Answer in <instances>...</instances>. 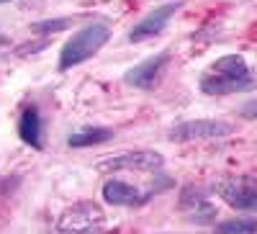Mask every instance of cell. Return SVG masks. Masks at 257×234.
I'll list each match as a JSON object with an SVG mask.
<instances>
[{
    "label": "cell",
    "mask_w": 257,
    "mask_h": 234,
    "mask_svg": "<svg viewBox=\"0 0 257 234\" xmlns=\"http://www.w3.org/2000/svg\"><path fill=\"white\" fill-rule=\"evenodd\" d=\"M41 134H44L41 113H39L36 105H29V108H24V113H21V119H18V137L29 147H34V150H41Z\"/></svg>",
    "instance_id": "10"
},
{
    "label": "cell",
    "mask_w": 257,
    "mask_h": 234,
    "mask_svg": "<svg viewBox=\"0 0 257 234\" xmlns=\"http://www.w3.org/2000/svg\"><path fill=\"white\" fill-rule=\"evenodd\" d=\"M167 65H170V52L165 49V52H160V54H155V57H149V59L139 62L137 67H132V70L123 75V80L132 85V88L152 90L155 85L162 80V72H165Z\"/></svg>",
    "instance_id": "7"
},
{
    "label": "cell",
    "mask_w": 257,
    "mask_h": 234,
    "mask_svg": "<svg viewBox=\"0 0 257 234\" xmlns=\"http://www.w3.org/2000/svg\"><path fill=\"white\" fill-rule=\"evenodd\" d=\"M216 193L239 211H257V178L239 175V178H224L216 183Z\"/></svg>",
    "instance_id": "6"
},
{
    "label": "cell",
    "mask_w": 257,
    "mask_h": 234,
    "mask_svg": "<svg viewBox=\"0 0 257 234\" xmlns=\"http://www.w3.org/2000/svg\"><path fill=\"white\" fill-rule=\"evenodd\" d=\"M0 3H11V0H0Z\"/></svg>",
    "instance_id": "18"
},
{
    "label": "cell",
    "mask_w": 257,
    "mask_h": 234,
    "mask_svg": "<svg viewBox=\"0 0 257 234\" xmlns=\"http://www.w3.org/2000/svg\"><path fill=\"white\" fill-rule=\"evenodd\" d=\"M113 139V129H103V126H95V129H82L77 134H72L67 142L75 150H82V147H95L103 142H111Z\"/></svg>",
    "instance_id": "11"
},
{
    "label": "cell",
    "mask_w": 257,
    "mask_h": 234,
    "mask_svg": "<svg viewBox=\"0 0 257 234\" xmlns=\"http://www.w3.org/2000/svg\"><path fill=\"white\" fill-rule=\"evenodd\" d=\"M180 8H183V3H180V0H175V3H165V6L155 8L152 13H147L139 24L132 29L128 41H134V44H137V41H144V39H152V36L162 34L165 26L170 24V18H173Z\"/></svg>",
    "instance_id": "8"
},
{
    "label": "cell",
    "mask_w": 257,
    "mask_h": 234,
    "mask_svg": "<svg viewBox=\"0 0 257 234\" xmlns=\"http://www.w3.org/2000/svg\"><path fill=\"white\" fill-rule=\"evenodd\" d=\"M0 44H8V39H6L3 34H0Z\"/></svg>",
    "instance_id": "17"
},
{
    "label": "cell",
    "mask_w": 257,
    "mask_h": 234,
    "mask_svg": "<svg viewBox=\"0 0 257 234\" xmlns=\"http://www.w3.org/2000/svg\"><path fill=\"white\" fill-rule=\"evenodd\" d=\"M111 39V29L105 24H88L80 31L72 34V39L62 47L59 52V70H72L77 65H82L85 59H90L93 54H98Z\"/></svg>",
    "instance_id": "2"
},
{
    "label": "cell",
    "mask_w": 257,
    "mask_h": 234,
    "mask_svg": "<svg viewBox=\"0 0 257 234\" xmlns=\"http://www.w3.org/2000/svg\"><path fill=\"white\" fill-rule=\"evenodd\" d=\"M239 116L242 119H257V100H249L239 108Z\"/></svg>",
    "instance_id": "16"
},
{
    "label": "cell",
    "mask_w": 257,
    "mask_h": 234,
    "mask_svg": "<svg viewBox=\"0 0 257 234\" xmlns=\"http://www.w3.org/2000/svg\"><path fill=\"white\" fill-rule=\"evenodd\" d=\"M203 203H206V190L201 185H190V188L183 190V196H180V206L183 208H193V211H196Z\"/></svg>",
    "instance_id": "14"
},
{
    "label": "cell",
    "mask_w": 257,
    "mask_h": 234,
    "mask_svg": "<svg viewBox=\"0 0 257 234\" xmlns=\"http://www.w3.org/2000/svg\"><path fill=\"white\" fill-rule=\"evenodd\" d=\"M72 26V18H47V21H36L31 24V34L41 36V39H49L54 34H62Z\"/></svg>",
    "instance_id": "12"
},
{
    "label": "cell",
    "mask_w": 257,
    "mask_h": 234,
    "mask_svg": "<svg viewBox=\"0 0 257 234\" xmlns=\"http://www.w3.org/2000/svg\"><path fill=\"white\" fill-rule=\"evenodd\" d=\"M216 234H257V219H229L216 226Z\"/></svg>",
    "instance_id": "13"
},
{
    "label": "cell",
    "mask_w": 257,
    "mask_h": 234,
    "mask_svg": "<svg viewBox=\"0 0 257 234\" xmlns=\"http://www.w3.org/2000/svg\"><path fill=\"white\" fill-rule=\"evenodd\" d=\"M57 234H105V211L93 201H80L62 211Z\"/></svg>",
    "instance_id": "3"
},
{
    "label": "cell",
    "mask_w": 257,
    "mask_h": 234,
    "mask_svg": "<svg viewBox=\"0 0 257 234\" xmlns=\"http://www.w3.org/2000/svg\"><path fill=\"white\" fill-rule=\"evenodd\" d=\"M149 196H152V190L142 193V190H137L134 185H128L123 180H108L103 185V198L113 206H142L149 201Z\"/></svg>",
    "instance_id": "9"
},
{
    "label": "cell",
    "mask_w": 257,
    "mask_h": 234,
    "mask_svg": "<svg viewBox=\"0 0 257 234\" xmlns=\"http://www.w3.org/2000/svg\"><path fill=\"white\" fill-rule=\"evenodd\" d=\"M254 88V75L249 72L244 57L239 54H224L206 70L201 77V90L206 95H231V93H244Z\"/></svg>",
    "instance_id": "1"
},
{
    "label": "cell",
    "mask_w": 257,
    "mask_h": 234,
    "mask_svg": "<svg viewBox=\"0 0 257 234\" xmlns=\"http://www.w3.org/2000/svg\"><path fill=\"white\" fill-rule=\"evenodd\" d=\"M165 157L155 150H134V152H121L113 157H105L95 165L98 173H121V170H142V173H152L160 170Z\"/></svg>",
    "instance_id": "5"
},
{
    "label": "cell",
    "mask_w": 257,
    "mask_h": 234,
    "mask_svg": "<svg viewBox=\"0 0 257 234\" xmlns=\"http://www.w3.org/2000/svg\"><path fill=\"white\" fill-rule=\"evenodd\" d=\"M234 134V124L229 121H219V119H190V121H180L173 129L167 132V137L173 142H206V139H224Z\"/></svg>",
    "instance_id": "4"
},
{
    "label": "cell",
    "mask_w": 257,
    "mask_h": 234,
    "mask_svg": "<svg viewBox=\"0 0 257 234\" xmlns=\"http://www.w3.org/2000/svg\"><path fill=\"white\" fill-rule=\"evenodd\" d=\"M49 47V39H41V41H36V44H24V47H18L16 49V57H29V54H39L41 49H47Z\"/></svg>",
    "instance_id": "15"
}]
</instances>
